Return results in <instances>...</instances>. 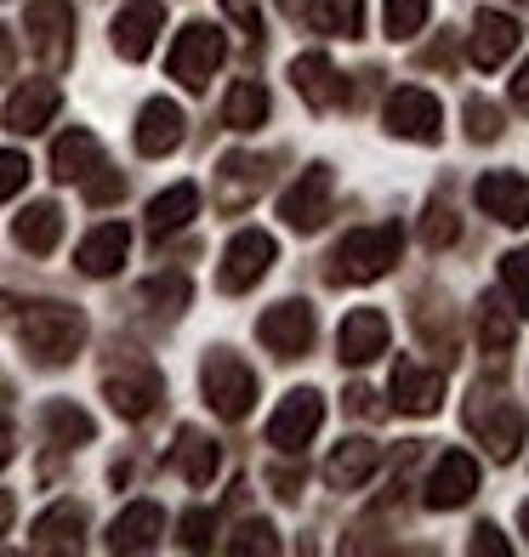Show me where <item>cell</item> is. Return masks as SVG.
Returning a JSON list of instances; mask_svg holds the SVG:
<instances>
[{"label":"cell","mask_w":529,"mask_h":557,"mask_svg":"<svg viewBox=\"0 0 529 557\" xmlns=\"http://www.w3.org/2000/svg\"><path fill=\"white\" fill-rule=\"evenodd\" d=\"M17 336L40 364H69L86 347V319H81V308H63V301H35L17 319Z\"/></svg>","instance_id":"1"},{"label":"cell","mask_w":529,"mask_h":557,"mask_svg":"<svg viewBox=\"0 0 529 557\" xmlns=\"http://www.w3.org/2000/svg\"><path fill=\"white\" fill-rule=\"evenodd\" d=\"M398 227L382 222V227H353V234L336 245L331 257V278H342V285H370V278H382L393 262H398Z\"/></svg>","instance_id":"2"},{"label":"cell","mask_w":529,"mask_h":557,"mask_svg":"<svg viewBox=\"0 0 529 557\" xmlns=\"http://www.w3.org/2000/svg\"><path fill=\"white\" fill-rule=\"evenodd\" d=\"M199 387H206V404L222 416V421H245L250 404H257V375L239 352H206V364H199Z\"/></svg>","instance_id":"3"},{"label":"cell","mask_w":529,"mask_h":557,"mask_svg":"<svg viewBox=\"0 0 529 557\" xmlns=\"http://www.w3.org/2000/svg\"><path fill=\"white\" fill-rule=\"evenodd\" d=\"M222 58H229V40H222V29H211V23H188V29L176 35L165 69H171V81H183L188 91H206L211 74L222 69Z\"/></svg>","instance_id":"4"},{"label":"cell","mask_w":529,"mask_h":557,"mask_svg":"<svg viewBox=\"0 0 529 557\" xmlns=\"http://www.w3.org/2000/svg\"><path fill=\"white\" fill-rule=\"evenodd\" d=\"M331 206H336V176H331V165H308V171H302L296 183L285 188L280 216L296 227V234H319V227L331 222Z\"/></svg>","instance_id":"5"},{"label":"cell","mask_w":529,"mask_h":557,"mask_svg":"<svg viewBox=\"0 0 529 557\" xmlns=\"http://www.w3.org/2000/svg\"><path fill=\"white\" fill-rule=\"evenodd\" d=\"M467 426L484 438V449L495 455V461H513L518 444H524V410L507 404V398H495V393H484V387H478L472 404H467Z\"/></svg>","instance_id":"6"},{"label":"cell","mask_w":529,"mask_h":557,"mask_svg":"<svg viewBox=\"0 0 529 557\" xmlns=\"http://www.w3.org/2000/svg\"><path fill=\"white\" fill-rule=\"evenodd\" d=\"M23 29H29V52L40 63H69L74 52V7L69 0H29V17H23Z\"/></svg>","instance_id":"7"},{"label":"cell","mask_w":529,"mask_h":557,"mask_svg":"<svg viewBox=\"0 0 529 557\" xmlns=\"http://www.w3.org/2000/svg\"><path fill=\"white\" fill-rule=\"evenodd\" d=\"M319 421H324V398L313 387H296V393H285V404L268 421V444L280 449V455H296L302 444H313Z\"/></svg>","instance_id":"8"},{"label":"cell","mask_w":529,"mask_h":557,"mask_svg":"<svg viewBox=\"0 0 529 557\" xmlns=\"http://www.w3.org/2000/svg\"><path fill=\"white\" fill-rule=\"evenodd\" d=\"M382 120H387V132H393V137H405V143H439V132H444L439 97H433V91H421V86L393 91Z\"/></svg>","instance_id":"9"},{"label":"cell","mask_w":529,"mask_h":557,"mask_svg":"<svg viewBox=\"0 0 529 557\" xmlns=\"http://www.w3.org/2000/svg\"><path fill=\"white\" fill-rule=\"evenodd\" d=\"M273 268V234H262V227H245V234H234L229 239V250H222V290L229 296H239V290H250L257 278Z\"/></svg>","instance_id":"10"},{"label":"cell","mask_w":529,"mask_h":557,"mask_svg":"<svg viewBox=\"0 0 529 557\" xmlns=\"http://www.w3.org/2000/svg\"><path fill=\"white\" fill-rule=\"evenodd\" d=\"M103 398L125 421H143V416H155V404L165 398V382H160V370H148V364H120V370L103 375Z\"/></svg>","instance_id":"11"},{"label":"cell","mask_w":529,"mask_h":557,"mask_svg":"<svg viewBox=\"0 0 529 557\" xmlns=\"http://www.w3.org/2000/svg\"><path fill=\"white\" fill-rule=\"evenodd\" d=\"M257 336L268 352H280V359H302V352L313 347V308L308 301H280V308H268L257 319Z\"/></svg>","instance_id":"12"},{"label":"cell","mask_w":529,"mask_h":557,"mask_svg":"<svg viewBox=\"0 0 529 557\" xmlns=\"http://www.w3.org/2000/svg\"><path fill=\"white\" fill-rule=\"evenodd\" d=\"M472 199L501 227H524L529 222V176H518V171H484L472 183Z\"/></svg>","instance_id":"13"},{"label":"cell","mask_w":529,"mask_h":557,"mask_svg":"<svg viewBox=\"0 0 529 557\" xmlns=\"http://www.w3.org/2000/svg\"><path fill=\"white\" fill-rule=\"evenodd\" d=\"M291 86L302 91V103L319 109V114H331V109L347 103V81H342V69L324 58V52H302L291 63Z\"/></svg>","instance_id":"14"},{"label":"cell","mask_w":529,"mask_h":557,"mask_svg":"<svg viewBox=\"0 0 529 557\" xmlns=\"http://www.w3.org/2000/svg\"><path fill=\"white\" fill-rule=\"evenodd\" d=\"M472 490H478V461L467 449L439 455V467L427 472V506H433V512H456V506L472 500Z\"/></svg>","instance_id":"15"},{"label":"cell","mask_w":529,"mask_h":557,"mask_svg":"<svg viewBox=\"0 0 529 557\" xmlns=\"http://www.w3.org/2000/svg\"><path fill=\"white\" fill-rule=\"evenodd\" d=\"M160 29H165V7H160V0H132V7H120V17H114V52L125 63H143L148 52H155Z\"/></svg>","instance_id":"16"},{"label":"cell","mask_w":529,"mask_h":557,"mask_svg":"<svg viewBox=\"0 0 529 557\" xmlns=\"http://www.w3.org/2000/svg\"><path fill=\"white\" fill-rule=\"evenodd\" d=\"M444 404V375L416 359H393V410L405 416H433Z\"/></svg>","instance_id":"17"},{"label":"cell","mask_w":529,"mask_h":557,"mask_svg":"<svg viewBox=\"0 0 529 557\" xmlns=\"http://www.w3.org/2000/svg\"><path fill=\"white\" fill-rule=\"evenodd\" d=\"M336 352H342V364H370V359H382V352H387V313L353 308V313L342 319V331H336Z\"/></svg>","instance_id":"18"},{"label":"cell","mask_w":529,"mask_h":557,"mask_svg":"<svg viewBox=\"0 0 529 557\" xmlns=\"http://www.w3.org/2000/svg\"><path fill=\"white\" fill-rule=\"evenodd\" d=\"M58 86L52 81H29V86H17L12 97H7V132H17V137H35V132H46L52 125V114H58Z\"/></svg>","instance_id":"19"},{"label":"cell","mask_w":529,"mask_h":557,"mask_svg":"<svg viewBox=\"0 0 529 557\" xmlns=\"http://www.w3.org/2000/svg\"><path fill=\"white\" fill-rule=\"evenodd\" d=\"M165 535V512L155 500H137L109 523V552H155Z\"/></svg>","instance_id":"20"},{"label":"cell","mask_w":529,"mask_h":557,"mask_svg":"<svg viewBox=\"0 0 529 557\" xmlns=\"http://www.w3.org/2000/svg\"><path fill=\"white\" fill-rule=\"evenodd\" d=\"M518 17H507V12H478V23H472V63L478 69H501L513 52H518Z\"/></svg>","instance_id":"21"},{"label":"cell","mask_w":529,"mask_h":557,"mask_svg":"<svg viewBox=\"0 0 529 557\" xmlns=\"http://www.w3.org/2000/svg\"><path fill=\"white\" fill-rule=\"evenodd\" d=\"M376 467H382V449H376L370 438H342L336 455L324 461V484L331 490H365Z\"/></svg>","instance_id":"22"},{"label":"cell","mask_w":529,"mask_h":557,"mask_svg":"<svg viewBox=\"0 0 529 557\" xmlns=\"http://www.w3.org/2000/svg\"><path fill=\"white\" fill-rule=\"evenodd\" d=\"M176 143H183V109H176L171 97L143 103V114H137V148H143V154L160 160V154H171Z\"/></svg>","instance_id":"23"},{"label":"cell","mask_w":529,"mask_h":557,"mask_svg":"<svg viewBox=\"0 0 529 557\" xmlns=\"http://www.w3.org/2000/svg\"><path fill=\"white\" fill-rule=\"evenodd\" d=\"M125 250H132V234H125L120 222H103V227H91V234L81 239L74 262H81V273H91V278H109L125 262Z\"/></svg>","instance_id":"24"},{"label":"cell","mask_w":529,"mask_h":557,"mask_svg":"<svg viewBox=\"0 0 529 557\" xmlns=\"http://www.w3.org/2000/svg\"><path fill=\"white\" fill-rule=\"evenodd\" d=\"M29 546H35V552H81V546H86V512H81L74 500L52 506V512H40Z\"/></svg>","instance_id":"25"},{"label":"cell","mask_w":529,"mask_h":557,"mask_svg":"<svg viewBox=\"0 0 529 557\" xmlns=\"http://www.w3.org/2000/svg\"><path fill=\"white\" fill-rule=\"evenodd\" d=\"M97 165H103V148H97V137L81 132V125L52 143V176L58 183H81V176H91Z\"/></svg>","instance_id":"26"},{"label":"cell","mask_w":529,"mask_h":557,"mask_svg":"<svg viewBox=\"0 0 529 557\" xmlns=\"http://www.w3.org/2000/svg\"><path fill=\"white\" fill-rule=\"evenodd\" d=\"M171 467L183 472L188 484L206 490L211 478H217V467H222V455H217V444H211L206 433H194V426H183V433H176V444H171Z\"/></svg>","instance_id":"27"},{"label":"cell","mask_w":529,"mask_h":557,"mask_svg":"<svg viewBox=\"0 0 529 557\" xmlns=\"http://www.w3.org/2000/svg\"><path fill=\"white\" fill-rule=\"evenodd\" d=\"M12 239L23 245V250H35V257H46V250H58V239H63V211L58 206H29L17 222H12Z\"/></svg>","instance_id":"28"},{"label":"cell","mask_w":529,"mask_h":557,"mask_svg":"<svg viewBox=\"0 0 529 557\" xmlns=\"http://www.w3.org/2000/svg\"><path fill=\"white\" fill-rule=\"evenodd\" d=\"M194 211H199V188L194 183H176V188H165L155 206H148V234L165 239V234H176V227H188Z\"/></svg>","instance_id":"29"},{"label":"cell","mask_w":529,"mask_h":557,"mask_svg":"<svg viewBox=\"0 0 529 557\" xmlns=\"http://www.w3.org/2000/svg\"><path fill=\"white\" fill-rule=\"evenodd\" d=\"M262 183H268V160H250V154H229V160H222V206H229V211L250 206Z\"/></svg>","instance_id":"30"},{"label":"cell","mask_w":529,"mask_h":557,"mask_svg":"<svg viewBox=\"0 0 529 557\" xmlns=\"http://www.w3.org/2000/svg\"><path fill=\"white\" fill-rule=\"evenodd\" d=\"M478 342H484V352L501 364L513 352V342H518V319H513V308H501V301L490 296V301H478Z\"/></svg>","instance_id":"31"},{"label":"cell","mask_w":529,"mask_h":557,"mask_svg":"<svg viewBox=\"0 0 529 557\" xmlns=\"http://www.w3.org/2000/svg\"><path fill=\"white\" fill-rule=\"evenodd\" d=\"M222 120H229L234 132H257V125L268 120V91L257 81H234L229 103H222Z\"/></svg>","instance_id":"32"},{"label":"cell","mask_w":529,"mask_h":557,"mask_svg":"<svg viewBox=\"0 0 529 557\" xmlns=\"http://www.w3.org/2000/svg\"><path fill=\"white\" fill-rule=\"evenodd\" d=\"M308 17H313V29H324V35H359L365 29V0H313L308 7Z\"/></svg>","instance_id":"33"},{"label":"cell","mask_w":529,"mask_h":557,"mask_svg":"<svg viewBox=\"0 0 529 557\" xmlns=\"http://www.w3.org/2000/svg\"><path fill=\"white\" fill-rule=\"evenodd\" d=\"M46 433H52V444H91V433H97V426H91V416L86 410H74V404H46Z\"/></svg>","instance_id":"34"},{"label":"cell","mask_w":529,"mask_h":557,"mask_svg":"<svg viewBox=\"0 0 529 557\" xmlns=\"http://www.w3.org/2000/svg\"><path fill=\"white\" fill-rule=\"evenodd\" d=\"M188 296H194V285H188L183 273H165V278H148V285H143V301H148L155 313H165V319L183 313V308H188Z\"/></svg>","instance_id":"35"},{"label":"cell","mask_w":529,"mask_h":557,"mask_svg":"<svg viewBox=\"0 0 529 557\" xmlns=\"http://www.w3.org/2000/svg\"><path fill=\"white\" fill-rule=\"evenodd\" d=\"M427 12H433V0H387V7H382L387 40H410L421 23H427Z\"/></svg>","instance_id":"36"},{"label":"cell","mask_w":529,"mask_h":557,"mask_svg":"<svg viewBox=\"0 0 529 557\" xmlns=\"http://www.w3.org/2000/svg\"><path fill=\"white\" fill-rule=\"evenodd\" d=\"M501 290H507L513 313L524 319L529 313V250H507V257H501Z\"/></svg>","instance_id":"37"},{"label":"cell","mask_w":529,"mask_h":557,"mask_svg":"<svg viewBox=\"0 0 529 557\" xmlns=\"http://www.w3.org/2000/svg\"><path fill=\"white\" fill-rule=\"evenodd\" d=\"M467 137L472 143H495L501 137V109L484 103V97H472V103H467Z\"/></svg>","instance_id":"38"},{"label":"cell","mask_w":529,"mask_h":557,"mask_svg":"<svg viewBox=\"0 0 529 557\" xmlns=\"http://www.w3.org/2000/svg\"><path fill=\"white\" fill-rule=\"evenodd\" d=\"M456 234H462L456 211H444V206H433V211H427V222H421V245H427V250H439V245H456Z\"/></svg>","instance_id":"39"},{"label":"cell","mask_w":529,"mask_h":557,"mask_svg":"<svg viewBox=\"0 0 529 557\" xmlns=\"http://www.w3.org/2000/svg\"><path fill=\"white\" fill-rule=\"evenodd\" d=\"M229 552H234V557H250V552H257V557H273V552H280V541H273L268 523H245L239 535L229 541Z\"/></svg>","instance_id":"40"},{"label":"cell","mask_w":529,"mask_h":557,"mask_svg":"<svg viewBox=\"0 0 529 557\" xmlns=\"http://www.w3.org/2000/svg\"><path fill=\"white\" fill-rule=\"evenodd\" d=\"M23 183H29V160L12 154V148H0V199H12Z\"/></svg>","instance_id":"41"},{"label":"cell","mask_w":529,"mask_h":557,"mask_svg":"<svg viewBox=\"0 0 529 557\" xmlns=\"http://www.w3.org/2000/svg\"><path fill=\"white\" fill-rule=\"evenodd\" d=\"M211 535H217V518H211V512H188V518H183V546H188V552H206Z\"/></svg>","instance_id":"42"},{"label":"cell","mask_w":529,"mask_h":557,"mask_svg":"<svg viewBox=\"0 0 529 557\" xmlns=\"http://www.w3.org/2000/svg\"><path fill=\"white\" fill-rule=\"evenodd\" d=\"M81 183H86V199H91V206H109V199L125 194V183H120L109 165H103V176H81Z\"/></svg>","instance_id":"43"},{"label":"cell","mask_w":529,"mask_h":557,"mask_svg":"<svg viewBox=\"0 0 529 557\" xmlns=\"http://www.w3.org/2000/svg\"><path fill=\"white\" fill-rule=\"evenodd\" d=\"M513 546L501 541V529H490V523H478L472 529V557H507Z\"/></svg>","instance_id":"44"},{"label":"cell","mask_w":529,"mask_h":557,"mask_svg":"<svg viewBox=\"0 0 529 557\" xmlns=\"http://www.w3.org/2000/svg\"><path fill=\"white\" fill-rule=\"evenodd\" d=\"M229 7L234 23H245V35H262V12H257V0H222Z\"/></svg>","instance_id":"45"},{"label":"cell","mask_w":529,"mask_h":557,"mask_svg":"<svg viewBox=\"0 0 529 557\" xmlns=\"http://www.w3.org/2000/svg\"><path fill=\"white\" fill-rule=\"evenodd\" d=\"M513 103L529 114V63H518V74H513Z\"/></svg>","instance_id":"46"},{"label":"cell","mask_w":529,"mask_h":557,"mask_svg":"<svg viewBox=\"0 0 529 557\" xmlns=\"http://www.w3.org/2000/svg\"><path fill=\"white\" fill-rule=\"evenodd\" d=\"M296 490H302V478H296V472H273V495L296 500Z\"/></svg>","instance_id":"47"},{"label":"cell","mask_w":529,"mask_h":557,"mask_svg":"<svg viewBox=\"0 0 529 557\" xmlns=\"http://www.w3.org/2000/svg\"><path fill=\"white\" fill-rule=\"evenodd\" d=\"M12 29H0V81H12Z\"/></svg>","instance_id":"48"},{"label":"cell","mask_w":529,"mask_h":557,"mask_svg":"<svg viewBox=\"0 0 529 557\" xmlns=\"http://www.w3.org/2000/svg\"><path fill=\"white\" fill-rule=\"evenodd\" d=\"M12 449H17V444H12V426H7V421H0V467H7V461H12Z\"/></svg>","instance_id":"49"},{"label":"cell","mask_w":529,"mask_h":557,"mask_svg":"<svg viewBox=\"0 0 529 557\" xmlns=\"http://www.w3.org/2000/svg\"><path fill=\"white\" fill-rule=\"evenodd\" d=\"M12 512H17V506H12V495L0 490V535H7V523H12Z\"/></svg>","instance_id":"50"},{"label":"cell","mask_w":529,"mask_h":557,"mask_svg":"<svg viewBox=\"0 0 529 557\" xmlns=\"http://www.w3.org/2000/svg\"><path fill=\"white\" fill-rule=\"evenodd\" d=\"M518 523H524V535H529V500L518 506Z\"/></svg>","instance_id":"51"},{"label":"cell","mask_w":529,"mask_h":557,"mask_svg":"<svg viewBox=\"0 0 529 557\" xmlns=\"http://www.w3.org/2000/svg\"><path fill=\"white\" fill-rule=\"evenodd\" d=\"M280 7H285V12H302V0H280Z\"/></svg>","instance_id":"52"}]
</instances>
